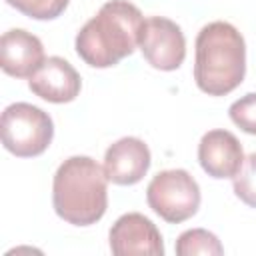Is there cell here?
Returning a JSON list of instances; mask_svg holds the SVG:
<instances>
[{"instance_id": "6da1fadb", "label": "cell", "mask_w": 256, "mask_h": 256, "mask_svg": "<svg viewBox=\"0 0 256 256\" xmlns=\"http://www.w3.org/2000/svg\"><path fill=\"white\" fill-rule=\"evenodd\" d=\"M144 26V16L128 0H108L76 34V54L92 68L116 66L130 56Z\"/></svg>"}, {"instance_id": "8992f818", "label": "cell", "mask_w": 256, "mask_h": 256, "mask_svg": "<svg viewBox=\"0 0 256 256\" xmlns=\"http://www.w3.org/2000/svg\"><path fill=\"white\" fill-rule=\"evenodd\" d=\"M138 46L146 62L156 70L172 72L180 68L186 58V38L182 28L164 16H150L144 20Z\"/></svg>"}, {"instance_id": "5bb4252c", "label": "cell", "mask_w": 256, "mask_h": 256, "mask_svg": "<svg viewBox=\"0 0 256 256\" xmlns=\"http://www.w3.org/2000/svg\"><path fill=\"white\" fill-rule=\"evenodd\" d=\"M6 2L34 20H54L66 10L70 0H6Z\"/></svg>"}, {"instance_id": "52a82bcc", "label": "cell", "mask_w": 256, "mask_h": 256, "mask_svg": "<svg viewBox=\"0 0 256 256\" xmlns=\"http://www.w3.org/2000/svg\"><path fill=\"white\" fill-rule=\"evenodd\" d=\"M110 250L118 256L150 254L162 256L164 242L156 224L140 212L122 214L110 228Z\"/></svg>"}, {"instance_id": "30bf717a", "label": "cell", "mask_w": 256, "mask_h": 256, "mask_svg": "<svg viewBox=\"0 0 256 256\" xmlns=\"http://www.w3.org/2000/svg\"><path fill=\"white\" fill-rule=\"evenodd\" d=\"M198 162L216 180L234 178L244 162L242 144L228 130H210L198 144Z\"/></svg>"}, {"instance_id": "4fadbf2b", "label": "cell", "mask_w": 256, "mask_h": 256, "mask_svg": "<svg viewBox=\"0 0 256 256\" xmlns=\"http://www.w3.org/2000/svg\"><path fill=\"white\" fill-rule=\"evenodd\" d=\"M234 194L250 208H256V152L248 154L234 176Z\"/></svg>"}, {"instance_id": "7a4b0ae2", "label": "cell", "mask_w": 256, "mask_h": 256, "mask_svg": "<svg viewBox=\"0 0 256 256\" xmlns=\"http://www.w3.org/2000/svg\"><path fill=\"white\" fill-rule=\"evenodd\" d=\"M56 214L74 226L96 224L108 208V176L90 156L66 158L52 180Z\"/></svg>"}, {"instance_id": "9a60e30c", "label": "cell", "mask_w": 256, "mask_h": 256, "mask_svg": "<svg viewBox=\"0 0 256 256\" xmlns=\"http://www.w3.org/2000/svg\"><path fill=\"white\" fill-rule=\"evenodd\" d=\"M228 114H230V120L240 130L256 136V92H250L238 98L236 102H232V106L228 108Z\"/></svg>"}, {"instance_id": "3957f363", "label": "cell", "mask_w": 256, "mask_h": 256, "mask_svg": "<svg viewBox=\"0 0 256 256\" xmlns=\"http://www.w3.org/2000/svg\"><path fill=\"white\" fill-rule=\"evenodd\" d=\"M194 80L208 96H226L246 74V44L230 22H210L196 36Z\"/></svg>"}, {"instance_id": "7c38bea8", "label": "cell", "mask_w": 256, "mask_h": 256, "mask_svg": "<svg viewBox=\"0 0 256 256\" xmlns=\"http://www.w3.org/2000/svg\"><path fill=\"white\" fill-rule=\"evenodd\" d=\"M176 254L178 256H220L224 254V246L220 244L218 236L204 230V228H192L178 236L176 240Z\"/></svg>"}, {"instance_id": "277c9868", "label": "cell", "mask_w": 256, "mask_h": 256, "mask_svg": "<svg viewBox=\"0 0 256 256\" xmlns=\"http://www.w3.org/2000/svg\"><path fill=\"white\" fill-rule=\"evenodd\" d=\"M4 148L18 158L40 156L54 138V122L48 112L28 102H16L4 108L0 118Z\"/></svg>"}, {"instance_id": "5b68a950", "label": "cell", "mask_w": 256, "mask_h": 256, "mask_svg": "<svg viewBox=\"0 0 256 256\" xmlns=\"http://www.w3.org/2000/svg\"><path fill=\"white\" fill-rule=\"evenodd\" d=\"M148 206L166 222L180 224L200 208V186L182 168L158 172L146 188Z\"/></svg>"}, {"instance_id": "9c48e42d", "label": "cell", "mask_w": 256, "mask_h": 256, "mask_svg": "<svg viewBox=\"0 0 256 256\" xmlns=\"http://www.w3.org/2000/svg\"><path fill=\"white\" fill-rule=\"evenodd\" d=\"M28 88L32 90V94H36L46 102L66 104L80 94L82 80L76 68L68 60L60 56H50L30 76Z\"/></svg>"}, {"instance_id": "ba28073f", "label": "cell", "mask_w": 256, "mask_h": 256, "mask_svg": "<svg viewBox=\"0 0 256 256\" xmlns=\"http://www.w3.org/2000/svg\"><path fill=\"white\" fill-rule=\"evenodd\" d=\"M150 162V148L144 144V140L124 136L108 146L104 154V172L110 182L118 186H132L146 176Z\"/></svg>"}, {"instance_id": "8fae6325", "label": "cell", "mask_w": 256, "mask_h": 256, "mask_svg": "<svg viewBox=\"0 0 256 256\" xmlns=\"http://www.w3.org/2000/svg\"><path fill=\"white\" fill-rule=\"evenodd\" d=\"M44 46L38 36L12 28L0 38V66L8 76L30 78L44 64Z\"/></svg>"}]
</instances>
